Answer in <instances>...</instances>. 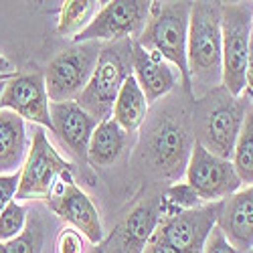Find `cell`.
I'll list each match as a JSON object with an SVG mask.
<instances>
[{"instance_id":"obj_4","label":"cell","mask_w":253,"mask_h":253,"mask_svg":"<svg viewBox=\"0 0 253 253\" xmlns=\"http://www.w3.org/2000/svg\"><path fill=\"white\" fill-rule=\"evenodd\" d=\"M225 93H215L211 101L199 105L197 140L203 148L223 160H229L243 124V105Z\"/></svg>"},{"instance_id":"obj_13","label":"cell","mask_w":253,"mask_h":253,"mask_svg":"<svg viewBox=\"0 0 253 253\" xmlns=\"http://www.w3.org/2000/svg\"><path fill=\"white\" fill-rule=\"evenodd\" d=\"M0 110H10L20 118L53 130L45 77L41 73L16 75L6 81L2 99H0Z\"/></svg>"},{"instance_id":"obj_12","label":"cell","mask_w":253,"mask_h":253,"mask_svg":"<svg viewBox=\"0 0 253 253\" xmlns=\"http://www.w3.org/2000/svg\"><path fill=\"white\" fill-rule=\"evenodd\" d=\"M49 199H51L49 201L51 209L61 219H65L73 227H77L91 243L101 241V223L97 211L91 205L89 197L81 188H77L69 172H63L57 178Z\"/></svg>"},{"instance_id":"obj_27","label":"cell","mask_w":253,"mask_h":253,"mask_svg":"<svg viewBox=\"0 0 253 253\" xmlns=\"http://www.w3.org/2000/svg\"><path fill=\"white\" fill-rule=\"evenodd\" d=\"M205 253H237L233 249V245H231L225 237V233L219 229V227H213L211 229V233L207 237V243L203 247Z\"/></svg>"},{"instance_id":"obj_3","label":"cell","mask_w":253,"mask_h":253,"mask_svg":"<svg viewBox=\"0 0 253 253\" xmlns=\"http://www.w3.org/2000/svg\"><path fill=\"white\" fill-rule=\"evenodd\" d=\"M150 20L140 33V47L144 51L158 53L178 67L182 75V85L191 91V75L186 63V37H188V16L191 2H152Z\"/></svg>"},{"instance_id":"obj_15","label":"cell","mask_w":253,"mask_h":253,"mask_svg":"<svg viewBox=\"0 0 253 253\" xmlns=\"http://www.w3.org/2000/svg\"><path fill=\"white\" fill-rule=\"evenodd\" d=\"M217 223L235 251H247L253 247V186L223 203Z\"/></svg>"},{"instance_id":"obj_28","label":"cell","mask_w":253,"mask_h":253,"mask_svg":"<svg viewBox=\"0 0 253 253\" xmlns=\"http://www.w3.org/2000/svg\"><path fill=\"white\" fill-rule=\"evenodd\" d=\"M57 253H83V243L81 237L77 235V231L73 229L63 231L57 243Z\"/></svg>"},{"instance_id":"obj_23","label":"cell","mask_w":253,"mask_h":253,"mask_svg":"<svg viewBox=\"0 0 253 253\" xmlns=\"http://www.w3.org/2000/svg\"><path fill=\"white\" fill-rule=\"evenodd\" d=\"M43 249V229L39 223H31L18 237L0 243V253H41Z\"/></svg>"},{"instance_id":"obj_2","label":"cell","mask_w":253,"mask_h":253,"mask_svg":"<svg viewBox=\"0 0 253 253\" xmlns=\"http://www.w3.org/2000/svg\"><path fill=\"white\" fill-rule=\"evenodd\" d=\"M132 41L124 39L114 45L101 47L95 71L75 103L89 114L95 122H105L112 118L116 97L124 85V81L132 73Z\"/></svg>"},{"instance_id":"obj_22","label":"cell","mask_w":253,"mask_h":253,"mask_svg":"<svg viewBox=\"0 0 253 253\" xmlns=\"http://www.w3.org/2000/svg\"><path fill=\"white\" fill-rule=\"evenodd\" d=\"M235 172L241 182L253 184V105L247 110V116L241 124V132L235 142Z\"/></svg>"},{"instance_id":"obj_19","label":"cell","mask_w":253,"mask_h":253,"mask_svg":"<svg viewBox=\"0 0 253 253\" xmlns=\"http://www.w3.org/2000/svg\"><path fill=\"white\" fill-rule=\"evenodd\" d=\"M126 144V132L116 124L114 118L97 124V128L91 134L89 148H87V160L93 166H110L114 164Z\"/></svg>"},{"instance_id":"obj_14","label":"cell","mask_w":253,"mask_h":253,"mask_svg":"<svg viewBox=\"0 0 253 253\" xmlns=\"http://www.w3.org/2000/svg\"><path fill=\"white\" fill-rule=\"evenodd\" d=\"M49 114L53 122V132L67 146L69 152L75 154L79 160H87V148L97 122L83 112L75 101L63 103H49Z\"/></svg>"},{"instance_id":"obj_25","label":"cell","mask_w":253,"mask_h":253,"mask_svg":"<svg viewBox=\"0 0 253 253\" xmlns=\"http://www.w3.org/2000/svg\"><path fill=\"white\" fill-rule=\"evenodd\" d=\"M166 201L178 211H191V209H197L203 203L201 197L195 193V188L188 182L186 184H174V186L168 188Z\"/></svg>"},{"instance_id":"obj_30","label":"cell","mask_w":253,"mask_h":253,"mask_svg":"<svg viewBox=\"0 0 253 253\" xmlns=\"http://www.w3.org/2000/svg\"><path fill=\"white\" fill-rule=\"evenodd\" d=\"M245 81L247 89L253 95V39L249 41V57H247V71H245Z\"/></svg>"},{"instance_id":"obj_1","label":"cell","mask_w":253,"mask_h":253,"mask_svg":"<svg viewBox=\"0 0 253 253\" xmlns=\"http://www.w3.org/2000/svg\"><path fill=\"white\" fill-rule=\"evenodd\" d=\"M188 47L186 63L188 75L197 85L217 87L223 77V37H221V4L219 2H197L191 4L188 16Z\"/></svg>"},{"instance_id":"obj_32","label":"cell","mask_w":253,"mask_h":253,"mask_svg":"<svg viewBox=\"0 0 253 253\" xmlns=\"http://www.w3.org/2000/svg\"><path fill=\"white\" fill-rule=\"evenodd\" d=\"M4 87H6V81L0 79V99H2V93H4Z\"/></svg>"},{"instance_id":"obj_11","label":"cell","mask_w":253,"mask_h":253,"mask_svg":"<svg viewBox=\"0 0 253 253\" xmlns=\"http://www.w3.org/2000/svg\"><path fill=\"white\" fill-rule=\"evenodd\" d=\"M188 152V128L184 120L160 118L146 136V158L164 176H174L184 166Z\"/></svg>"},{"instance_id":"obj_7","label":"cell","mask_w":253,"mask_h":253,"mask_svg":"<svg viewBox=\"0 0 253 253\" xmlns=\"http://www.w3.org/2000/svg\"><path fill=\"white\" fill-rule=\"evenodd\" d=\"M152 2L144 0H114L105 4L91 20V25L81 31L73 41L89 43V41H124L130 35L140 33L150 16Z\"/></svg>"},{"instance_id":"obj_26","label":"cell","mask_w":253,"mask_h":253,"mask_svg":"<svg viewBox=\"0 0 253 253\" xmlns=\"http://www.w3.org/2000/svg\"><path fill=\"white\" fill-rule=\"evenodd\" d=\"M18 182H20V172H12V174H0V213L8 207V203H12V197L18 191Z\"/></svg>"},{"instance_id":"obj_6","label":"cell","mask_w":253,"mask_h":253,"mask_svg":"<svg viewBox=\"0 0 253 253\" xmlns=\"http://www.w3.org/2000/svg\"><path fill=\"white\" fill-rule=\"evenodd\" d=\"M249 23L251 12L243 4L221 6V37H223V83L229 95H239L245 85L249 57Z\"/></svg>"},{"instance_id":"obj_29","label":"cell","mask_w":253,"mask_h":253,"mask_svg":"<svg viewBox=\"0 0 253 253\" xmlns=\"http://www.w3.org/2000/svg\"><path fill=\"white\" fill-rule=\"evenodd\" d=\"M142 253H178L176 249H172L170 245H168L166 241H162L156 233L148 239V243L144 245V249H142Z\"/></svg>"},{"instance_id":"obj_18","label":"cell","mask_w":253,"mask_h":253,"mask_svg":"<svg viewBox=\"0 0 253 253\" xmlns=\"http://www.w3.org/2000/svg\"><path fill=\"white\" fill-rule=\"evenodd\" d=\"M146 112H148V101H146L138 81L134 75H130L124 81V85L116 97L114 103V120L120 128L128 134L134 132L144 122Z\"/></svg>"},{"instance_id":"obj_20","label":"cell","mask_w":253,"mask_h":253,"mask_svg":"<svg viewBox=\"0 0 253 253\" xmlns=\"http://www.w3.org/2000/svg\"><path fill=\"white\" fill-rule=\"evenodd\" d=\"M158 215H160V207L156 201L144 203L138 209H134L132 215L126 219L124 227L120 229L122 247L126 251L130 247L142 249L146 243H148V239L154 235L156 225H158Z\"/></svg>"},{"instance_id":"obj_16","label":"cell","mask_w":253,"mask_h":253,"mask_svg":"<svg viewBox=\"0 0 253 253\" xmlns=\"http://www.w3.org/2000/svg\"><path fill=\"white\" fill-rule=\"evenodd\" d=\"M132 67L136 71L134 77L148 103H154L176 85L172 67L164 63L158 53L144 51L138 43L132 45Z\"/></svg>"},{"instance_id":"obj_5","label":"cell","mask_w":253,"mask_h":253,"mask_svg":"<svg viewBox=\"0 0 253 253\" xmlns=\"http://www.w3.org/2000/svg\"><path fill=\"white\" fill-rule=\"evenodd\" d=\"M99 53L101 45L97 41H89V43H77L75 47L57 55L45 71L47 97L53 103L71 101L77 97L89 83Z\"/></svg>"},{"instance_id":"obj_17","label":"cell","mask_w":253,"mask_h":253,"mask_svg":"<svg viewBox=\"0 0 253 253\" xmlns=\"http://www.w3.org/2000/svg\"><path fill=\"white\" fill-rule=\"evenodd\" d=\"M27 152L25 122L10 110H0V174L12 172L23 164Z\"/></svg>"},{"instance_id":"obj_33","label":"cell","mask_w":253,"mask_h":253,"mask_svg":"<svg viewBox=\"0 0 253 253\" xmlns=\"http://www.w3.org/2000/svg\"><path fill=\"white\" fill-rule=\"evenodd\" d=\"M251 253H253V251H251Z\"/></svg>"},{"instance_id":"obj_8","label":"cell","mask_w":253,"mask_h":253,"mask_svg":"<svg viewBox=\"0 0 253 253\" xmlns=\"http://www.w3.org/2000/svg\"><path fill=\"white\" fill-rule=\"evenodd\" d=\"M63 172H69V164L63 160L57 150L49 144L43 130H37L29 158L20 170V182L16 199H45L51 195L57 178Z\"/></svg>"},{"instance_id":"obj_9","label":"cell","mask_w":253,"mask_h":253,"mask_svg":"<svg viewBox=\"0 0 253 253\" xmlns=\"http://www.w3.org/2000/svg\"><path fill=\"white\" fill-rule=\"evenodd\" d=\"M221 209L223 203H213L191 211H178L168 215L154 233L178 253H203L211 229L219 221Z\"/></svg>"},{"instance_id":"obj_21","label":"cell","mask_w":253,"mask_h":253,"mask_svg":"<svg viewBox=\"0 0 253 253\" xmlns=\"http://www.w3.org/2000/svg\"><path fill=\"white\" fill-rule=\"evenodd\" d=\"M97 8L99 2H95V0H69V2H65L59 16V35L75 39L81 31H85L91 25V16Z\"/></svg>"},{"instance_id":"obj_24","label":"cell","mask_w":253,"mask_h":253,"mask_svg":"<svg viewBox=\"0 0 253 253\" xmlns=\"http://www.w3.org/2000/svg\"><path fill=\"white\" fill-rule=\"evenodd\" d=\"M25 209L18 203H8V207L0 213V243H6L14 237H18L25 231Z\"/></svg>"},{"instance_id":"obj_31","label":"cell","mask_w":253,"mask_h":253,"mask_svg":"<svg viewBox=\"0 0 253 253\" xmlns=\"http://www.w3.org/2000/svg\"><path fill=\"white\" fill-rule=\"evenodd\" d=\"M14 73V67H12V63L0 55V77H10Z\"/></svg>"},{"instance_id":"obj_10","label":"cell","mask_w":253,"mask_h":253,"mask_svg":"<svg viewBox=\"0 0 253 253\" xmlns=\"http://www.w3.org/2000/svg\"><path fill=\"white\" fill-rule=\"evenodd\" d=\"M191 150L186 178L201 201H221L231 197L241 186V180L229 160L207 152L199 142L193 144Z\"/></svg>"}]
</instances>
